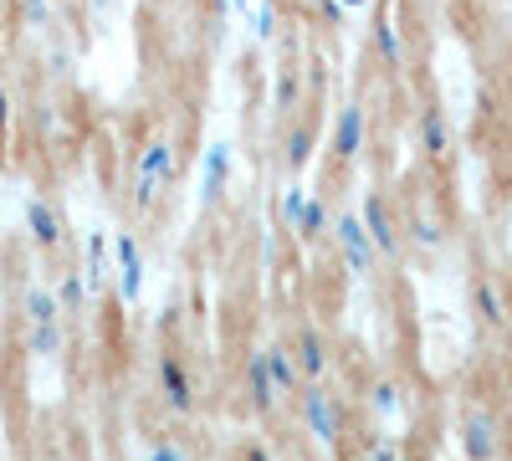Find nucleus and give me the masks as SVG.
Wrapping results in <instances>:
<instances>
[{"label":"nucleus","instance_id":"obj_1","mask_svg":"<svg viewBox=\"0 0 512 461\" xmlns=\"http://www.w3.org/2000/svg\"><path fill=\"white\" fill-rule=\"evenodd\" d=\"M154 390H159V400L175 410V415H195V410H200L195 369H190V359H180L175 349H159V354H154Z\"/></svg>","mask_w":512,"mask_h":461},{"label":"nucleus","instance_id":"obj_2","mask_svg":"<svg viewBox=\"0 0 512 461\" xmlns=\"http://www.w3.org/2000/svg\"><path fill=\"white\" fill-rule=\"evenodd\" d=\"M175 180H180L175 144H169V139H149L144 154H139V175H134V205H139V211H149V200H159Z\"/></svg>","mask_w":512,"mask_h":461},{"label":"nucleus","instance_id":"obj_3","mask_svg":"<svg viewBox=\"0 0 512 461\" xmlns=\"http://www.w3.org/2000/svg\"><path fill=\"white\" fill-rule=\"evenodd\" d=\"M292 400H297V421H303L323 446H338V441H344V405L333 400L328 385H303Z\"/></svg>","mask_w":512,"mask_h":461},{"label":"nucleus","instance_id":"obj_4","mask_svg":"<svg viewBox=\"0 0 512 461\" xmlns=\"http://www.w3.org/2000/svg\"><path fill=\"white\" fill-rule=\"evenodd\" d=\"M359 221H364V231H369L379 257H400V251H405V221L395 216V205H390V195H384V190H369L364 195Z\"/></svg>","mask_w":512,"mask_h":461},{"label":"nucleus","instance_id":"obj_5","mask_svg":"<svg viewBox=\"0 0 512 461\" xmlns=\"http://www.w3.org/2000/svg\"><path fill=\"white\" fill-rule=\"evenodd\" d=\"M328 149H333V164H338V170L359 164V154L369 149V108H364V103H344V108L333 113Z\"/></svg>","mask_w":512,"mask_h":461},{"label":"nucleus","instance_id":"obj_6","mask_svg":"<svg viewBox=\"0 0 512 461\" xmlns=\"http://www.w3.org/2000/svg\"><path fill=\"white\" fill-rule=\"evenodd\" d=\"M287 349H292V364H297V374H303V385H323L328 374H333V344H328L323 328L303 323L287 339Z\"/></svg>","mask_w":512,"mask_h":461},{"label":"nucleus","instance_id":"obj_7","mask_svg":"<svg viewBox=\"0 0 512 461\" xmlns=\"http://www.w3.org/2000/svg\"><path fill=\"white\" fill-rule=\"evenodd\" d=\"M328 236H333V246L344 251V262H349L359 277H374V267H379V251H374V241H369V231H364V221H359L354 211H338Z\"/></svg>","mask_w":512,"mask_h":461},{"label":"nucleus","instance_id":"obj_8","mask_svg":"<svg viewBox=\"0 0 512 461\" xmlns=\"http://www.w3.org/2000/svg\"><path fill=\"white\" fill-rule=\"evenodd\" d=\"M461 451H466V461H502L497 415L487 405H472V410L461 415Z\"/></svg>","mask_w":512,"mask_h":461},{"label":"nucleus","instance_id":"obj_9","mask_svg":"<svg viewBox=\"0 0 512 461\" xmlns=\"http://www.w3.org/2000/svg\"><path fill=\"white\" fill-rule=\"evenodd\" d=\"M308 113L303 118H292L287 123V139H282V159H287V170H308L313 164V144H318V108H323V93H308V103H303Z\"/></svg>","mask_w":512,"mask_h":461},{"label":"nucleus","instance_id":"obj_10","mask_svg":"<svg viewBox=\"0 0 512 461\" xmlns=\"http://www.w3.org/2000/svg\"><path fill=\"white\" fill-rule=\"evenodd\" d=\"M466 292H472V313H477V323H482L487 333H502V328L512 323V308H507V287H502L492 272H477Z\"/></svg>","mask_w":512,"mask_h":461},{"label":"nucleus","instance_id":"obj_11","mask_svg":"<svg viewBox=\"0 0 512 461\" xmlns=\"http://www.w3.org/2000/svg\"><path fill=\"white\" fill-rule=\"evenodd\" d=\"M241 385H246V405H251L256 415H272V410L282 405V395H277V385H272V369H267V354H262V349H251V354H246V364H241Z\"/></svg>","mask_w":512,"mask_h":461},{"label":"nucleus","instance_id":"obj_12","mask_svg":"<svg viewBox=\"0 0 512 461\" xmlns=\"http://www.w3.org/2000/svg\"><path fill=\"white\" fill-rule=\"evenodd\" d=\"M303 93H308V77L297 72V62H282V67H277V82H272V113H277V118H297V108H303Z\"/></svg>","mask_w":512,"mask_h":461},{"label":"nucleus","instance_id":"obj_13","mask_svg":"<svg viewBox=\"0 0 512 461\" xmlns=\"http://www.w3.org/2000/svg\"><path fill=\"white\" fill-rule=\"evenodd\" d=\"M415 134H420V149L431 154V159H446V154H451V123H446L441 103H425V108H420Z\"/></svg>","mask_w":512,"mask_h":461},{"label":"nucleus","instance_id":"obj_14","mask_svg":"<svg viewBox=\"0 0 512 461\" xmlns=\"http://www.w3.org/2000/svg\"><path fill=\"white\" fill-rule=\"evenodd\" d=\"M369 41L384 67H405V36H400V21L390 11H374V26H369Z\"/></svg>","mask_w":512,"mask_h":461},{"label":"nucleus","instance_id":"obj_15","mask_svg":"<svg viewBox=\"0 0 512 461\" xmlns=\"http://www.w3.org/2000/svg\"><path fill=\"white\" fill-rule=\"evenodd\" d=\"M26 231H31V241H36L41 251H52V246L62 241V216L52 211L47 200H26Z\"/></svg>","mask_w":512,"mask_h":461},{"label":"nucleus","instance_id":"obj_16","mask_svg":"<svg viewBox=\"0 0 512 461\" xmlns=\"http://www.w3.org/2000/svg\"><path fill=\"white\" fill-rule=\"evenodd\" d=\"M262 354H267V369H272L277 395L292 400L297 390H303V374H297V364H292V349H287V344H262Z\"/></svg>","mask_w":512,"mask_h":461},{"label":"nucleus","instance_id":"obj_17","mask_svg":"<svg viewBox=\"0 0 512 461\" xmlns=\"http://www.w3.org/2000/svg\"><path fill=\"white\" fill-rule=\"evenodd\" d=\"M333 205H328V195H308V205H303V216H297V236H303V241H323L328 231H333Z\"/></svg>","mask_w":512,"mask_h":461},{"label":"nucleus","instance_id":"obj_18","mask_svg":"<svg viewBox=\"0 0 512 461\" xmlns=\"http://www.w3.org/2000/svg\"><path fill=\"white\" fill-rule=\"evenodd\" d=\"M231 164H236L231 144H210V154H205V205H216V200H221V190H226V175H231Z\"/></svg>","mask_w":512,"mask_h":461},{"label":"nucleus","instance_id":"obj_19","mask_svg":"<svg viewBox=\"0 0 512 461\" xmlns=\"http://www.w3.org/2000/svg\"><path fill=\"white\" fill-rule=\"evenodd\" d=\"M118 262H123V298H139L144 287V257L134 236H118Z\"/></svg>","mask_w":512,"mask_h":461},{"label":"nucleus","instance_id":"obj_20","mask_svg":"<svg viewBox=\"0 0 512 461\" xmlns=\"http://www.w3.org/2000/svg\"><path fill=\"white\" fill-rule=\"evenodd\" d=\"M21 308H26V323H62V303H57V292H47V287H26Z\"/></svg>","mask_w":512,"mask_h":461},{"label":"nucleus","instance_id":"obj_21","mask_svg":"<svg viewBox=\"0 0 512 461\" xmlns=\"http://www.w3.org/2000/svg\"><path fill=\"white\" fill-rule=\"evenodd\" d=\"M405 236H410L415 246H425V251H436V246L446 241V226H441V216H425V211H415V216L405 221Z\"/></svg>","mask_w":512,"mask_h":461},{"label":"nucleus","instance_id":"obj_22","mask_svg":"<svg viewBox=\"0 0 512 461\" xmlns=\"http://www.w3.org/2000/svg\"><path fill=\"white\" fill-rule=\"evenodd\" d=\"M62 344H67L62 323H26V349L31 354H57Z\"/></svg>","mask_w":512,"mask_h":461},{"label":"nucleus","instance_id":"obj_23","mask_svg":"<svg viewBox=\"0 0 512 461\" xmlns=\"http://www.w3.org/2000/svg\"><path fill=\"white\" fill-rule=\"evenodd\" d=\"M400 400H405L400 380H374V385H369V405H374L379 415H395V410H400Z\"/></svg>","mask_w":512,"mask_h":461},{"label":"nucleus","instance_id":"obj_24","mask_svg":"<svg viewBox=\"0 0 512 461\" xmlns=\"http://www.w3.org/2000/svg\"><path fill=\"white\" fill-rule=\"evenodd\" d=\"M57 303H62V313H82V303H88V287H82L77 272H67V277L57 282Z\"/></svg>","mask_w":512,"mask_h":461},{"label":"nucleus","instance_id":"obj_25","mask_svg":"<svg viewBox=\"0 0 512 461\" xmlns=\"http://www.w3.org/2000/svg\"><path fill=\"white\" fill-rule=\"evenodd\" d=\"M144 461H195L180 441H169V436H159V441H149L144 446Z\"/></svg>","mask_w":512,"mask_h":461},{"label":"nucleus","instance_id":"obj_26","mask_svg":"<svg viewBox=\"0 0 512 461\" xmlns=\"http://www.w3.org/2000/svg\"><path fill=\"white\" fill-rule=\"evenodd\" d=\"M303 205H308V190H303V185H292V190L282 195V221H287V231L297 226V216H303Z\"/></svg>","mask_w":512,"mask_h":461},{"label":"nucleus","instance_id":"obj_27","mask_svg":"<svg viewBox=\"0 0 512 461\" xmlns=\"http://www.w3.org/2000/svg\"><path fill=\"white\" fill-rule=\"evenodd\" d=\"M231 461H277V456H272V446H267V441H241Z\"/></svg>","mask_w":512,"mask_h":461},{"label":"nucleus","instance_id":"obj_28","mask_svg":"<svg viewBox=\"0 0 512 461\" xmlns=\"http://www.w3.org/2000/svg\"><path fill=\"white\" fill-rule=\"evenodd\" d=\"M256 41H272L277 36V6H262V11H256Z\"/></svg>","mask_w":512,"mask_h":461},{"label":"nucleus","instance_id":"obj_29","mask_svg":"<svg viewBox=\"0 0 512 461\" xmlns=\"http://www.w3.org/2000/svg\"><path fill=\"white\" fill-rule=\"evenodd\" d=\"M6 129H11V93L0 88V139H6Z\"/></svg>","mask_w":512,"mask_h":461},{"label":"nucleus","instance_id":"obj_30","mask_svg":"<svg viewBox=\"0 0 512 461\" xmlns=\"http://www.w3.org/2000/svg\"><path fill=\"white\" fill-rule=\"evenodd\" d=\"M313 6H318V16H323L328 26H338V16H344V11H338V6H333V0H313Z\"/></svg>","mask_w":512,"mask_h":461},{"label":"nucleus","instance_id":"obj_31","mask_svg":"<svg viewBox=\"0 0 512 461\" xmlns=\"http://www.w3.org/2000/svg\"><path fill=\"white\" fill-rule=\"evenodd\" d=\"M369 461H405V456H400V451H395V446H390V441H379V446H374V456H369Z\"/></svg>","mask_w":512,"mask_h":461},{"label":"nucleus","instance_id":"obj_32","mask_svg":"<svg viewBox=\"0 0 512 461\" xmlns=\"http://www.w3.org/2000/svg\"><path fill=\"white\" fill-rule=\"evenodd\" d=\"M338 6H349V11H359V6H364V0H338Z\"/></svg>","mask_w":512,"mask_h":461},{"label":"nucleus","instance_id":"obj_33","mask_svg":"<svg viewBox=\"0 0 512 461\" xmlns=\"http://www.w3.org/2000/svg\"><path fill=\"white\" fill-rule=\"evenodd\" d=\"M364 6H369V0H364Z\"/></svg>","mask_w":512,"mask_h":461}]
</instances>
